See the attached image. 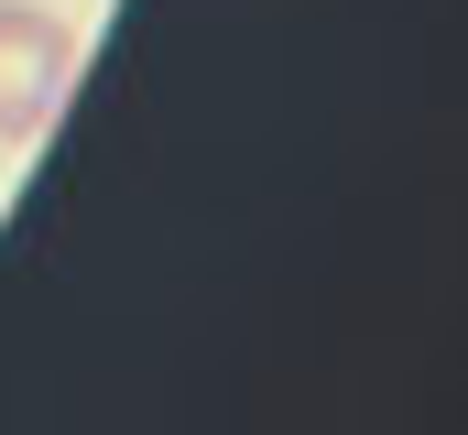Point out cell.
<instances>
[{
	"label": "cell",
	"instance_id": "6da1fadb",
	"mask_svg": "<svg viewBox=\"0 0 468 435\" xmlns=\"http://www.w3.org/2000/svg\"><path fill=\"white\" fill-rule=\"evenodd\" d=\"M77 88V33L33 0H0V142H33Z\"/></svg>",
	"mask_w": 468,
	"mask_h": 435
}]
</instances>
